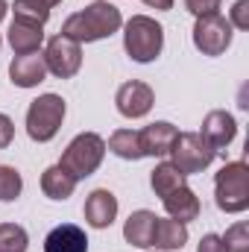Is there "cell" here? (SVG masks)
<instances>
[{
  "label": "cell",
  "instance_id": "obj_2",
  "mask_svg": "<svg viewBox=\"0 0 249 252\" xmlns=\"http://www.w3.org/2000/svg\"><path fill=\"white\" fill-rule=\"evenodd\" d=\"M164 47V30L158 21L147 18V15H132L126 21L124 32V50L129 53V59L138 64H147L153 59H158Z\"/></svg>",
  "mask_w": 249,
  "mask_h": 252
},
{
  "label": "cell",
  "instance_id": "obj_22",
  "mask_svg": "<svg viewBox=\"0 0 249 252\" xmlns=\"http://www.w3.org/2000/svg\"><path fill=\"white\" fill-rule=\"evenodd\" d=\"M12 12H15V21L35 24V27H44L50 21V6L44 0H15Z\"/></svg>",
  "mask_w": 249,
  "mask_h": 252
},
{
  "label": "cell",
  "instance_id": "obj_8",
  "mask_svg": "<svg viewBox=\"0 0 249 252\" xmlns=\"http://www.w3.org/2000/svg\"><path fill=\"white\" fill-rule=\"evenodd\" d=\"M44 64H47V70H50L53 76L70 79V76H76L79 67H82V47H79L76 41H70L67 35L59 32V35H53V38L47 41Z\"/></svg>",
  "mask_w": 249,
  "mask_h": 252
},
{
  "label": "cell",
  "instance_id": "obj_30",
  "mask_svg": "<svg viewBox=\"0 0 249 252\" xmlns=\"http://www.w3.org/2000/svg\"><path fill=\"white\" fill-rule=\"evenodd\" d=\"M150 9H158V12H167V9H173V0H144Z\"/></svg>",
  "mask_w": 249,
  "mask_h": 252
},
{
  "label": "cell",
  "instance_id": "obj_15",
  "mask_svg": "<svg viewBox=\"0 0 249 252\" xmlns=\"http://www.w3.org/2000/svg\"><path fill=\"white\" fill-rule=\"evenodd\" d=\"M153 229H156V214L141 208V211H132L129 220L124 226V238L129 247H138V250H150L153 247Z\"/></svg>",
  "mask_w": 249,
  "mask_h": 252
},
{
  "label": "cell",
  "instance_id": "obj_23",
  "mask_svg": "<svg viewBox=\"0 0 249 252\" xmlns=\"http://www.w3.org/2000/svg\"><path fill=\"white\" fill-rule=\"evenodd\" d=\"M30 238L18 223H0V252H27Z\"/></svg>",
  "mask_w": 249,
  "mask_h": 252
},
{
  "label": "cell",
  "instance_id": "obj_25",
  "mask_svg": "<svg viewBox=\"0 0 249 252\" xmlns=\"http://www.w3.org/2000/svg\"><path fill=\"white\" fill-rule=\"evenodd\" d=\"M220 238L226 244V252H249V223H235Z\"/></svg>",
  "mask_w": 249,
  "mask_h": 252
},
{
  "label": "cell",
  "instance_id": "obj_12",
  "mask_svg": "<svg viewBox=\"0 0 249 252\" xmlns=\"http://www.w3.org/2000/svg\"><path fill=\"white\" fill-rule=\"evenodd\" d=\"M47 76V64L41 53H27V56H15L9 64V79L18 88H35L38 82H44Z\"/></svg>",
  "mask_w": 249,
  "mask_h": 252
},
{
  "label": "cell",
  "instance_id": "obj_1",
  "mask_svg": "<svg viewBox=\"0 0 249 252\" xmlns=\"http://www.w3.org/2000/svg\"><path fill=\"white\" fill-rule=\"evenodd\" d=\"M124 27V18H121V9L109 0H97L91 6H85L82 12L70 15L62 24V35H67L70 41L76 44H88V41H100V38H109L115 35L118 30Z\"/></svg>",
  "mask_w": 249,
  "mask_h": 252
},
{
  "label": "cell",
  "instance_id": "obj_20",
  "mask_svg": "<svg viewBox=\"0 0 249 252\" xmlns=\"http://www.w3.org/2000/svg\"><path fill=\"white\" fill-rule=\"evenodd\" d=\"M109 150H112L118 158H126V161H138V158H144L141 135H138L135 129H118V132L109 138Z\"/></svg>",
  "mask_w": 249,
  "mask_h": 252
},
{
  "label": "cell",
  "instance_id": "obj_18",
  "mask_svg": "<svg viewBox=\"0 0 249 252\" xmlns=\"http://www.w3.org/2000/svg\"><path fill=\"white\" fill-rule=\"evenodd\" d=\"M41 41H44L41 27H35V24H24V21H12V27H9V44H12V50H15L18 56L38 53Z\"/></svg>",
  "mask_w": 249,
  "mask_h": 252
},
{
  "label": "cell",
  "instance_id": "obj_13",
  "mask_svg": "<svg viewBox=\"0 0 249 252\" xmlns=\"http://www.w3.org/2000/svg\"><path fill=\"white\" fill-rule=\"evenodd\" d=\"M138 135H141V150H144V156L161 158V156H170V147H173L179 129L173 124H167V121H156V124H150L147 129H141Z\"/></svg>",
  "mask_w": 249,
  "mask_h": 252
},
{
  "label": "cell",
  "instance_id": "obj_10",
  "mask_svg": "<svg viewBox=\"0 0 249 252\" xmlns=\"http://www.w3.org/2000/svg\"><path fill=\"white\" fill-rule=\"evenodd\" d=\"M118 217V196L109 188H97L85 199V220L94 229H109Z\"/></svg>",
  "mask_w": 249,
  "mask_h": 252
},
{
  "label": "cell",
  "instance_id": "obj_9",
  "mask_svg": "<svg viewBox=\"0 0 249 252\" xmlns=\"http://www.w3.org/2000/svg\"><path fill=\"white\" fill-rule=\"evenodd\" d=\"M115 103H118V112L129 118V121H138L144 115H150L153 103H156V94L147 82L141 79H132V82H124L115 94Z\"/></svg>",
  "mask_w": 249,
  "mask_h": 252
},
{
  "label": "cell",
  "instance_id": "obj_11",
  "mask_svg": "<svg viewBox=\"0 0 249 252\" xmlns=\"http://www.w3.org/2000/svg\"><path fill=\"white\" fill-rule=\"evenodd\" d=\"M235 135H238V124H235V118H232L229 112L217 109V112H208V115H205V121H202V138H205L217 153L226 150V147L235 141Z\"/></svg>",
  "mask_w": 249,
  "mask_h": 252
},
{
  "label": "cell",
  "instance_id": "obj_21",
  "mask_svg": "<svg viewBox=\"0 0 249 252\" xmlns=\"http://www.w3.org/2000/svg\"><path fill=\"white\" fill-rule=\"evenodd\" d=\"M150 185H153V190H156L158 196H167L170 190H176V188L185 185V173H182L179 167H173L170 161H161V164H156V170H153V176H150Z\"/></svg>",
  "mask_w": 249,
  "mask_h": 252
},
{
  "label": "cell",
  "instance_id": "obj_32",
  "mask_svg": "<svg viewBox=\"0 0 249 252\" xmlns=\"http://www.w3.org/2000/svg\"><path fill=\"white\" fill-rule=\"evenodd\" d=\"M44 3H47V6H50V9H53V6H59V3H62V0H44Z\"/></svg>",
  "mask_w": 249,
  "mask_h": 252
},
{
  "label": "cell",
  "instance_id": "obj_19",
  "mask_svg": "<svg viewBox=\"0 0 249 252\" xmlns=\"http://www.w3.org/2000/svg\"><path fill=\"white\" fill-rule=\"evenodd\" d=\"M41 190L50 199H67L76 190V179L64 170L62 164H53V167H47L41 173Z\"/></svg>",
  "mask_w": 249,
  "mask_h": 252
},
{
  "label": "cell",
  "instance_id": "obj_3",
  "mask_svg": "<svg viewBox=\"0 0 249 252\" xmlns=\"http://www.w3.org/2000/svg\"><path fill=\"white\" fill-rule=\"evenodd\" d=\"M214 199L226 214H241L249 208V167L244 161H229L214 176Z\"/></svg>",
  "mask_w": 249,
  "mask_h": 252
},
{
  "label": "cell",
  "instance_id": "obj_27",
  "mask_svg": "<svg viewBox=\"0 0 249 252\" xmlns=\"http://www.w3.org/2000/svg\"><path fill=\"white\" fill-rule=\"evenodd\" d=\"M229 24L238 27V30H249V0H238L232 6V21Z\"/></svg>",
  "mask_w": 249,
  "mask_h": 252
},
{
  "label": "cell",
  "instance_id": "obj_7",
  "mask_svg": "<svg viewBox=\"0 0 249 252\" xmlns=\"http://www.w3.org/2000/svg\"><path fill=\"white\" fill-rule=\"evenodd\" d=\"M232 44V24L214 12V15H202L193 24V47L202 56H223Z\"/></svg>",
  "mask_w": 249,
  "mask_h": 252
},
{
  "label": "cell",
  "instance_id": "obj_6",
  "mask_svg": "<svg viewBox=\"0 0 249 252\" xmlns=\"http://www.w3.org/2000/svg\"><path fill=\"white\" fill-rule=\"evenodd\" d=\"M217 150L202 138V132H179L173 147H170V164L179 167L185 176L205 170L214 161Z\"/></svg>",
  "mask_w": 249,
  "mask_h": 252
},
{
  "label": "cell",
  "instance_id": "obj_26",
  "mask_svg": "<svg viewBox=\"0 0 249 252\" xmlns=\"http://www.w3.org/2000/svg\"><path fill=\"white\" fill-rule=\"evenodd\" d=\"M185 9L193 18H202V15H214L220 9V0H185Z\"/></svg>",
  "mask_w": 249,
  "mask_h": 252
},
{
  "label": "cell",
  "instance_id": "obj_31",
  "mask_svg": "<svg viewBox=\"0 0 249 252\" xmlns=\"http://www.w3.org/2000/svg\"><path fill=\"white\" fill-rule=\"evenodd\" d=\"M6 12H9V6H6V3H3V0H0V21H3V18H6Z\"/></svg>",
  "mask_w": 249,
  "mask_h": 252
},
{
  "label": "cell",
  "instance_id": "obj_14",
  "mask_svg": "<svg viewBox=\"0 0 249 252\" xmlns=\"http://www.w3.org/2000/svg\"><path fill=\"white\" fill-rule=\"evenodd\" d=\"M44 252H88V238L79 226L62 223L44 238Z\"/></svg>",
  "mask_w": 249,
  "mask_h": 252
},
{
  "label": "cell",
  "instance_id": "obj_24",
  "mask_svg": "<svg viewBox=\"0 0 249 252\" xmlns=\"http://www.w3.org/2000/svg\"><path fill=\"white\" fill-rule=\"evenodd\" d=\"M21 188H24V179L15 167L3 164L0 167V202H15L21 196Z\"/></svg>",
  "mask_w": 249,
  "mask_h": 252
},
{
  "label": "cell",
  "instance_id": "obj_16",
  "mask_svg": "<svg viewBox=\"0 0 249 252\" xmlns=\"http://www.w3.org/2000/svg\"><path fill=\"white\" fill-rule=\"evenodd\" d=\"M161 202H164V211L173 220H179V223H190V220L199 217V196L187 188V185L170 190L167 196H161Z\"/></svg>",
  "mask_w": 249,
  "mask_h": 252
},
{
  "label": "cell",
  "instance_id": "obj_5",
  "mask_svg": "<svg viewBox=\"0 0 249 252\" xmlns=\"http://www.w3.org/2000/svg\"><path fill=\"white\" fill-rule=\"evenodd\" d=\"M62 121H64V100L59 94H41L38 100H32V106L27 112V135L38 144H47L62 129Z\"/></svg>",
  "mask_w": 249,
  "mask_h": 252
},
{
  "label": "cell",
  "instance_id": "obj_4",
  "mask_svg": "<svg viewBox=\"0 0 249 252\" xmlns=\"http://www.w3.org/2000/svg\"><path fill=\"white\" fill-rule=\"evenodd\" d=\"M103 156H106V141H103L97 132H79V135L64 147L59 164L79 182V179L91 176V173L103 164Z\"/></svg>",
  "mask_w": 249,
  "mask_h": 252
},
{
  "label": "cell",
  "instance_id": "obj_29",
  "mask_svg": "<svg viewBox=\"0 0 249 252\" xmlns=\"http://www.w3.org/2000/svg\"><path fill=\"white\" fill-rule=\"evenodd\" d=\"M12 138H15V126L6 115H0V150H6L12 144Z\"/></svg>",
  "mask_w": 249,
  "mask_h": 252
},
{
  "label": "cell",
  "instance_id": "obj_28",
  "mask_svg": "<svg viewBox=\"0 0 249 252\" xmlns=\"http://www.w3.org/2000/svg\"><path fill=\"white\" fill-rule=\"evenodd\" d=\"M196 252H226V244H223V238H220V235L208 232V235H202V241H199Z\"/></svg>",
  "mask_w": 249,
  "mask_h": 252
},
{
  "label": "cell",
  "instance_id": "obj_17",
  "mask_svg": "<svg viewBox=\"0 0 249 252\" xmlns=\"http://www.w3.org/2000/svg\"><path fill=\"white\" fill-rule=\"evenodd\" d=\"M187 244V226L185 223H179V220H173V217H167V220H161V217H156V229H153V247L158 252H176L182 250Z\"/></svg>",
  "mask_w": 249,
  "mask_h": 252
}]
</instances>
